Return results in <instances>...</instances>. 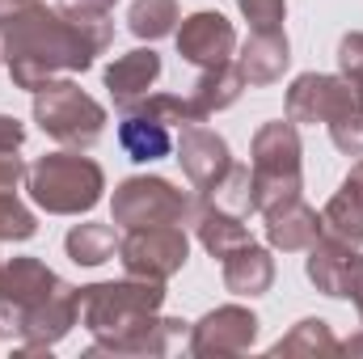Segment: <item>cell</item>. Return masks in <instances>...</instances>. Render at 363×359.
Segmentation results:
<instances>
[{
	"label": "cell",
	"mask_w": 363,
	"mask_h": 359,
	"mask_svg": "<svg viewBox=\"0 0 363 359\" xmlns=\"http://www.w3.org/2000/svg\"><path fill=\"white\" fill-rule=\"evenodd\" d=\"M110 43V13H64L43 0H0V60L9 81L26 93L68 72H89Z\"/></svg>",
	"instance_id": "cell-1"
},
{
	"label": "cell",
	"mask_w": 363,
	"mask_h": 359,
	"mask_svg": "<svg viewBox=\"0 0 363 359\" xmlns=\"http://www.w3.org/2000/svg\"><path fill=\"white\" fill-rule=\"evenodd\" d=\"M165 283L157 279H110L77 287L81 326L93 334V355H169L174 338H182L186 321L161 317Z\"/></svg>",
	"instance_id": "cell-2"
},
{
	"label": "cell",
	"mask_w": 363,
	"mask_h": 359,
	"mask_svg": "<svg viewBox=\"0 0 363 359\" xmlns=\"http://www.w3.org/2000/svg\"><path fill=\"white\" fill-rule=\"evenodd\" d=\"M304 190V148H300V131L291 118H274L254 131L250 144V194H254V211L267 216L274 207L300 199Z\"/></svg>",
	"instance_id": "cell-3"
},
{
	"label": "cell",
	"mask_w": 363,
	"mask_h": 359,
	"mask_svg": "<svg viewBox=\"0 0 363 359\" xmlns=\"http://www.w3.org/2000/svg\"><path fill=\"white\" fill-rule=\"evenodd\" d=\"M26 190L34 207H43L47 216H85L106 194V174L81 148H60V153H43L30 165Z\"/></svg>",
	"instance_id": "cell-4"
},
{
	"label": "cell",
	"mask_w": 363,
	"mask_h": 359,
	"mask_svg": "<svg viewBox=\"0 0 363 359\" xmlns=\"http://www.w3.org/2000/svg\"><path fill=\"white\" fill-rule=\"evenodd\" d=\"M34 123L43 127V136H51L64 148H93L106 131V106L89 97L77 81L55 77L43 89H34Z\"/></svg>",
	"instance_id": "cell-5"
},
{
	"label": "cell",
	"mask_w": 363,
	"mask_h": 359,
	"mask_svg": "<svg viewBox=\"0 0 363 359\" xmlns=\"http://www.w3.org/2000/svg\"><path fill=\"white\" fill-rule=\"evenodd\" d=\"M194 199L178 190L169 178H157V174H131L114 186V199H110V224L114 228H144V224H186L194 220Z\"/></svg>",
	"instance_id": "cell-6"
},
{
	"label": "cell",
	"mask_w": 363,
	"mask_h": 359,
	"mask_svg": "<svg viewBox=\"0 0 363 359\" xmlns=\"http://www.w3.org/2000/svg\"><path fill=\"white\" fill-rule=\"evenodd\" d=\"M190 258V237L182 224H144L127 228L118 241V263L135 279H157L169 283Z\"/></svg>",
	"instance_id": "cell-7"
},
{
	"label": "cell",
	"mask_w": 363,
	"mask_h": 359,
	"mask_svg": "<svg viewBox=\"0 0 363 359\" xmlns=\"http://www.w3.org/2000/svg\"><path fill=\"white\" fill-rule=\"evenodd\" d=\"M64 279L43 258H9L0 263V338H21V326L34 304H43Z\"/></svg>",
	"instance_id": "cell-8"
},
{
	"label": "cell",
	"mask_w": 363,
	"mask_h": 359,
	"mask_svg": "<svg viewBox=\"0 0 363 359\" xmlns=\"http://www.w3.org/2000/svg\"><path fill=\"white\" fill-rule=\"evenodd\" d=\"M254 343H258V313L245 304H220L190 326L186 347L194 359H224L254 351Z\"/></svg>",
	"instance_id": "cell-9"
},
{
	"label": "cell",
	"mask_w": 363,
	"mask_h": 359,
	"mask_svg": "<svg viewBox=\"0 0 363 359\" xmlns=\"http://www.w3.org/2000/svg\"><path fill=\"white\" fill-rule=\"evenodd\" d=\"M178 55L194 68H220L237 55V26L220 9H194L174 30Z\"/></svg>",
	"instance_id": "cell-10"
},
{
	"label": "cell",
	"mask_w": 363,
	"mask_h": 359,
	"mask_svg": "<svg viewBox=\"0 0 363 359\" xmlns=\"http://www.w3.org/2000/svg\"><path fill=\"white\" fill-rule=\"evenodd\" d=\"M359 101V93L334 72H300L287 85V118L296 127L300 123H334L347 110H355Z\"/></svg>",
	"instance_id": "cell-11"
},
{
	"label": "cell",
	"mask_w": 363,
	"mask_h": 359,
	"mask_svg": "<svg viewBox=\"0 0 363 359\" xmlns=\"http://www.w3.org/2000/svg\"><path fill=\"white\" fill-rule=\"evenodd\" d=\"M178 165L186 182H190V190L199 194V199H207L220 182L228 178V170L237 165L233 161V148H228V140L220 136V131H211V127H203V123H194V127H182L178 136Z\"/></svg>",
	"instance_id": "cell-12"
},
{
	"label": "cell",
	"mask_w": 363,
	"mask_h": 359,
	"mask_svg": "<svg viewBox=\"0 0 363 359\" xmlns=\"http://www.w3.org/2000/svg\"><path fill=\"white\" fill-rule=\"evenodd\" d=\"M72 326H81L77 287H72V283H60L43 304L30 309L26 326H21V355H43V351H51L60 338L72 334Z\"/></svg>",
	"instance_id": "cell-13"
},
{
	"label": "cell",
	"mask_w": 363,
	"mask_h": 359,
	"mask_svg": "<svg viewBox=\"0 0 363 359\" xmlns=\"http://www.w3.org/2000/svg\"><path fill=\"white\" fill-rule=\"evenodd\" d=\"M237 72L245 85H274L283 81L287 64H291V43L287 30H250V38L237 47Z\"/></svg>",
	"instance_id": "cell-14"
},
{
	"label": "cell",
	"mask_w": 363,
	"mask_h": 359,
	"mask_svg": "<svg viewBox=\"0 0 363 359\" xmlns=\"http://www.w3.org/2000/svg\"><path fill=\"white\" fill-rule=\"evenodd\" d=\"M101 81H106V89L114 97V106L127 110V106H135L140 97H148L152 85L161 81V55H157L152 47H135V51L118 55V60L101 72Z\"/></svg>",
	"instance_id": "cell-15"
},
{
	"label": "cell",
	"mask_w": 363,
	"mask_h": 359,
	"mask_svg": "<svg viewBox=\"0 0 363 359\" xmlns=\"http://www.w3.org/2000/svg\"><path fill=\"white\" fill-rule=\"evenodd\" d=\"M262 220H267V245H271V250H283V254H304V250L325 233L321 211L308 207L304 199H291V203L274 207Z\"/></svg>",
	"instance_id": "cell-16"
},
{
	"label": "cell",
	"mask_w": 363,
	"mask_h": 359,
	"mask_svg": "<svg viewBox=\"0 0 363 359\" xmlns=\"http://www.w3.org/2000/svg\"><path fill=\"white\" fill-rule=\"evenodd\" d=\"M220 275H224V287L233 292V296H241V300H254V296H267L274 283V258L267 245H258V241H250V245H241V250H233L224 263H220Z\"/></svg>",
	"instance_id": "cell-17"
},
{
	"label": "cell",
	"mask_w": 363,
	"mask_h": 359,
	"mask_svg": "<svg viewBox=\"0 0 363 359\" xmlns=\"http://www.w3.org/2000/svg\"><path fill=\"white\" fill-rule=\"evenodd\" d=\"M321 224H325V233H334L351 245H363V157L351 165L342 186L321 207Z\"/></svg>",
	"instance_id": "cell-18"
},
{
	"label": "cell",
	"mask_w": 363,
	"mask_h": 359,
	"mask_svg": "<svg viewBox=\"0 0 363 359\" xmlns=\"http://www.w3.org/2000/svg\"><path fill=\"white\" fill-rule=\"evenodd\" d=\"M359 245H351V241H342V237H334V233H321L304 254V275H308V283L321 292V296H334V300H342V279H347V267H351V254H355Z\"/></svg>",
	"instance_id": "cell-19"
},
{
	"label": "cell",
	"mask_w": 363,
	"mask_h": 359,
	"mask_svg": "<svg viewBox=\"0 0 363 359\" xmlns=\"http://www.w3.org/2000/svg\"><path fill=\"white\" fill-rule=\"evenodd\" d=\"M245 216H237V211H224V207H216V203H203L199 211H194V233H199V245L211 254V258H228L233 250H241V245H250L254 237H250V228L241 224Z\"/></svg>",
	"instance_id": "cell-20"
},
{
	"label": "cell",
	"mask_w": 363,
	"mask_h": 359,
	"mask_svg": "<svg viewBox=\"0 0 363 359\" xmlns=\"http://www.w3.org/2000/svg\"><path fill=\"white\" fill-rule=\"evenodd\" d=\"M118 144L123 153L135 161V165H148V161H161L174 153V136L165 123L148 118V114H135V110H123L118 118Z\"/></svg>",
	"instance_id": "cell-21"
},
{
	"label": "cell",
	"mask_w": 363,
	"mask_h": 359,
	"mask_svg": "<svg viewBox=\"0 0 363 359\" xmlns=\"http://www.w3.org/2000/svg\"><path fill=\"white\" fill-rule=\"evenodd\" d=\"M241 93H245V81L237 72V60H228L220 68H199V81L190 85V101L199 106L203 118H211V114L228 110Z\"/></svg>",
	"instance_id": "cell-22"
},
{
	"label": "cell",
	"mask_w": 363,
	"mask_h": 359,
	"mask_svg": "<svg viewBox=\"0 0 363 359\" xmlns=\"http://www.w3.org/2000/svg\"><path fill=\"white\" fill-rule=\"evenodd\" d=\"M274 359H321V355H342V343L334 338L330 321L321 317H304L296 321L279 343L271 347Z\"/></svg>",
	"instance_id": "cell-23"
},
{
	"label": "cell",
	"mask_w": 363,
	"mask_h": 359,
	"mask_svg": "<svg viewBox=\"0 0 363 359\" xmlns=\"http://www.w3.org/2000/svg\"><path fill=\"white\" fill-rule=\"evenodd\" d=\"M118 228H110V224H72L68 228V237H64V250H68V258L77 263V267H101V263H110L114 254H118Z\"/></svg>",
	"instance_id": "cell-24"
},
{
	"label": "cell",
	"mask_w": 363,
	"mask_h": 359,
	"mask_svg": "<svg viewBox=\"0 0 363 359\" xmlns=\"http://www.w3.org/2000/svg\"><path fill=\"white\" fill-rule=\"evenodd\" d=\"M182 21L178 0H131L127 9V30L144 43H157V38H169Z\"/></svg>",
	"instance_id": "cell-25"
},
{
	"label": "cell",
	"mask_w": 363,
	"mask_h": 359,
	"mask_svg": "<svg viewBox=\"0 0 363 359\" xmlns=\"http://www.w3.org/2000/svg\"><path fill=\"white\" fill-rule=\"evenodd\" d=\"M127 110H135V114H148V118H157V123H165V127H194V123H207L203 114H199V106L190 101V93L182 97V93H148V97H140L135 106H127ZM123 114V110H118Z\"/></svg>",
	"instance_id": "cell-26"
},
{
	"label": "cell",
	"mask_w": 363,
	"mask_h": 359,
	"mask_svg": "<svg viewBox=\"0 0 363 359\" xmlns=\"http://www.w3.org/2000/svg\"><path fill=\"white\" fill-rule=\"evenodd\" d=\"M203 203H216L224 211H237V216H250L254 211V194H250V165H233L228 178L220 182Z\"/></svg>",
	"instance_id": "cell-27"
},
{
	"label": "cell",
	"mask_w": 363,
	"mask_h": 359,
	"mask_svg": "<svg viewBox=\"0 0 363 359\" xmlns=\"http://www.w3.org/2000/svg\"><path fill=\"white\" fill-rule=\"evenodd\" d=\"M34 233H38L34 211L17 194H0V245L4 241H30Z\"/></svg>",
	"instance_id": "cell-28"
},
{
	"label": "cell",
	"mask_w": 363,
	"mask_h": 359,
	"mask_svg": "<svg viewBox=\"0 0 363 359\" xmlns=\"http://www.w3.org/2000/svg\"><path fill=\"white\" fill-rule=\"evenodd\" d=\"M325 127H330V140H334L338 153H347V157H363V101L355 106V110H347L342 118L325 123Z\"/></svg>",
	"instance_id": "cell-29"
},
{
	"label": "cell",
	"mask_w": 363,
	"mask_h": 359,
	"mask_svg": "<svg viewBox=\"0 0 363 359\" xmlns=\"http://www.w3.org/2000/svg\"><path fill=\"white\" fill-rule=\"evenodd\" d=\"M338 77L363 97V30L342 34V43H338Z\"/></svg>",
	"instance_id": "cell-30"
},
{
	"label": "cell",
	"mask_w": 363,
	"mask_h": 359,
	"mask_svg": "<svg viewBox=\"0 0 363 359\" xmlns=\"http://www.w3.org/2000/svg\"><path fill=\"white\" fill-rule=\"evenodd\" d=\"M237 9L250 30H283L287 21V0H237Z\"/></svg>",
	"instance_id": "cell-31"
},
{
	"label": "cell",
	"mask_w": 363,
	"mask_h": 359,
	"mask_svg": "<svg viewBox=\"0 0 363 359\" xmlns=\"http://www.w3.org/2000/svg\"><path fill=\"white\" fill-rule=\"evenodd\" d=\"M26 178H30V165L17 153H4L0 148V194H17Z\"/></svg>",
	"instance_id": "cell-32"
},
{
	"label": "cell",
	"mask_w": 363,
	"mask_h": 359,
	"mask_svg": "<svg viewBox=\"0 0 363 359\" xmlns=\"http://www.w3.org/2000/svg\"><path fill=\"white\" fill-rule=\"evenodd\" d=\"M342 300H351V304H355L359 326H363V254H359V250L351 254V267H347V279H342Z\"/></svg>",
	"instance_id": "cell-33"
},
{
	"label": "cell",
	"mask_w": 363,
	"mask_h": 359,
	"mask_svg": "<svg viewBox=\"0 0 363 359\" xmlns=\"http://www.w3.org/2000/svg\"><path fill=\"white\" fill-rule=\"evenodd\" d=\"M21 144H26V127H21V118L0 114V148H4V153H21Z\"/></svg>",
	"instance_id": "cell-34"
},
{
	"label": "cell",
	"mask_w": 363,
	"mask_h": 359,
	"mask_svg": "<svg viewBox=\"0 0 363 359\" xmlns=\"http://www.w3.org/2000/svg\"><path fill=\"white\" fill-rule=\"evenodd\" d=\"M64 13H110L114 0H55Z\"/></svg>",
	"instance_id": "cell-35"
}]
</instances>
